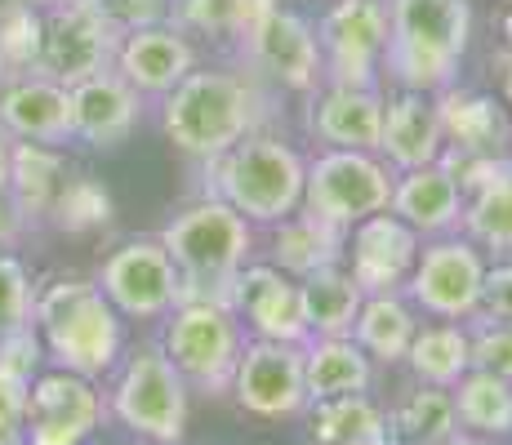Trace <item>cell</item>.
<instances>
[{
	"instance_id": "cell-1",
	"label": "cell",
	"mask_w": 512,
	"mask_h": 445,
	"mask_svg": "<svg viewBox=\"0 0 512 445\" xmlns=\"http://www.w3.org/2000/svg\"><path fill=\"white\" fill-rule=\"evenodd\" d=\"M472 9L468 0H392L388 9V58L392 76L415 94H441L455 85L459 58L468 49Z\"/></svg>"
},
{
	"instance_id": "cell-2",
	"label": "cell",
	"mask_w": 512,
	"mask_h": 445,
	"mask_svg": "<svg viewBox=\"0 0 512 445\" xmlns=\"http://www.w3.org/2000/svg\"><path fill=\"white\" fill-rule=\"evenodd\" d=\"M161 125L179 152L219 161L259 125V98L232 72H187L165 94Z\"/></svg>"
},
{
	"instance_id": "cell-3",
	"label": "cell",
	"mask_w": 512,
	"mask_h": 445,
	"mask_svg": "<svg viewBox=\"0 0 512 445\" xmlns=\"http://www.w3.org/2000/svg\"><path fill=\"white\" fill-rule=\"evenodd\" d=\"M250 241H254L250 219L236 214L219 196L187 205L179 219L161 232V245L179 267L183 299H219V303H228L236 272L245 267V254H250Z\"/></svg>"
},
{
	"instance_id": "cell-4",
	"label": "cell",
	"mask_w": 512,
	"mask_h": 445,
	"mask_svg": "<svg viewBox=\"0 0 512 445\" xmlns=\"http://www.w3.org/2000/svg\"><path fill=\"white\" fill-rule=\"evenodd\" d=\"M36 325L45 330V348L63 370L98 379L112 370L121 352V321L107 294L94 281H54L36 294Z\"/></svg>"
},
{
	"instance_id": "cell-5",
	"label": "cell",
	"mask_w": 512,
	"mask_h": 445,
	"mask_svg": "<svg viewBox=\"0 0 512 445\" xmlns=\"http://www.w3.org/2000/svg\"><path fill=\"white\" fill-rule=\"evenodd\" d=\"M214 165L219 201H228L250 223H285L303 210V183L308 165L294 147L268 134H245L232 152H223Z\"/></svg>"
},
{
	"instance_id": "cell-6",
	"label": "cell",
	"mask_w": 512,
	"mask_h": 445,
	"mask_svg": "<svg viewBox=\"0 0 512 445\" xmlns=\"http://www.w3.org/2000/svg\"><path fill=\"white\" fill-rule=\"evenodd\" d=\"M121 32L94 9V0H49L41 14V58L36 76L58 85H81L116 63Z\"/></svg>"
},
{
	"instance_id": "cell-7",
	"label": "cell",
	"mask_w": 512,
	"mask_h": 445,
	"mask_svg": "<svg viewBox=\"0 0 512 445\" xmlns=\"http://www.w3.org/2000/svg\"><path fill=\"white\" fill-rule=\"evenodd\" d=\"M165 356L174 370L201 388H228L241 361V330L236 312L219 299H183L165 325Z\"/></svg>"
},
{
	"instance_id": "cell-8",
	"label": "cell",
	"mask_w": 512,
	"mask_h": 445,
	"mask_svg": "<svg viewBox=\"0 0 512 445\" xmlns=\"http://www.w3.org/2000/svg\"><path fill=\"white\" fill-rule=\"evenodd\" d=\"M116 419L130 432L156 441V445H179L187 428V392L183 374L174 370V361L165 348H139L125 365L121 383L112 392Z\"/></svg>"
},
{
	"instance_id": "cell-9",
	"label": "cell",
	"mask_w": 512,
	"mask_h": 445,
	"mask_svg": "<svg viewBox=\"0 0 512 445\" xmlns=\"http://www.w3.org/2000/svg\"><path fill=\"white\" fill-rule=\"evenodd\" d=\"M392 205V174L370 152H334L317 156L308 165V183H303V210L317 214L334 227H352L370 214Z\"/></svg>"
},
{
	"instance_id": "cell-10",
	"label": "cell",
	"mask_w": 512,
	"mask_h": 445,
	"mask_svg": "<svg viewBox=\"0 0 512 445\" xmlns=\"http://www.w3.org/2000/svg\"><path fill=\"white\" fill-rule=\"evenodd\" d=\"M317 41L334 85L374 89V72L388 49V9L379 0H339L321 18Z\"/></svg>"
},
{
	"instance_id": "cell-11",
	"label": "cell",
	"mask_w": 512,
	"mask_h": 445,
	"mask_svg": "<svg viewBox=\"0 0 512 445\" xmlns=\"http://www.w3.org/2000/svg\"><path fill=\"white\" fill-rule=\"evenodd\" d=\"M98 290L125 316H161L179 308L183 281L161 241H130L103 263Z\"/></svg>"
},
{
	"instance_id": "cell-12",
	"label": "cell",
	"mask_w": 512,
	"mask_h": 445,
	"mask_svg": "<svg viewBox=\"0 0 512 445\" xmlns=\"http://www.w3.org/2000/svg\"><path fill=\"white\" fill-rule=\"evenodd\" d=\"M245 49H250V63L285 89H317V81L326 76L317 32L308 27V18L281 5H268L245 27Z\"/></svg>"
},
{
	"instance_id": "cell-13",
	"label": "cell",
	"mask_w": 512,
	"mask_h": 445,
	"mask_svg": "<svg viewBox=\"0 0 512 445\" xmlns=\"http://www.w3.org/2000/svg\"><path fill=\"white\" fill-rule=\"evenodd\" d=\"M232 383H236V401L250 414H263V419H285V414L308 405L299 343L259 339V343H250V348H241Z\"/></svg>"
},
{
	"instance_id": "cell-14",
	"label": "cell",
	"mask_w": 512,
	"mask_h": 445,
	"mask_svg": "<svg viewBox=\"0 0 512 445\" xmlns=\"http://www.w3.org/2000/svg\"><path fill=\"white\" fill-rule=\"evenodd\" d=\"M103 401L90 379L72 370H54L27 388V445H81L98 428Z\"/></svg>"
},
{
	"instance_id": "cell-15",
	"label": "cell",
	"mask_w": 512,
	"mask_h": 445,
	"mask_svg": "<svg viewBox=\"0 0 512 445\" xmlns=\"http://www.w3.org/2000/svg\"><path fill=\"white\" fill-rule=\"evenodd\" d=\"M228 308L236 316H245L259 339H272V343H303L308 339L299 285H294L281 267H268V263L241 267L232 281Z\"/></svg>"
},
{
	"instance_id": "cell-16",
	"label": "cell",
	"mask_w": 512,
	"mask_h": 445,
	"mask_svg": "<svg viewBox=\"0 0 512 445\" xmlns=\"http://www.w3.org/2000/svg\"><path fill=\"white\" fill-rule=\"evenodd\" d=\"M486 263L468 241H437L419 254L410 272V294L437 316H468L477 312Z\"/></svg>"
},
{
	"instance_id": "cell-17",
	"label": "cell",
	"mask_w": 512,
	"mask_h": 445,
	"mask_svg": "<svg viewBox=\"0 0 512 445\" xmlns=\"http://www.w3.org/2000/svg\"><path fill=\"white\" fill-rule=\"evenodd\" d=\"M419 263V236L397 214H370L352 232V281L366 294H392Z\"/></svg>"
},
{
	"instance_id": "cell-18",
	"label": "cell",
	"mask_w": 512,
	"mask_h": 445,
	"mask_svg": "<svg viewBox=\"0 0 512 445\" xmlns=\"http://www.w3.org/2000/svg\"><path fill=\"white\" fill-rule=\"evenodd\" d=\"M67 103H72V134L85 138L90 147L125 143L143 112L139 89L121 72H98L81 85H67Z\"/></svg>"
},
{
	"instance_id": "cell-19",
	"label": "cell",
	"mask_w": 512,
	"mask_h": 445,
	"mask_svg": "<svg viewBox=\"0 0 512 445\" xmlns=\"http://www.w3.org/2000/svg\"><path fill=\"white\" fill-rule=\"evenodd\" d=\"M192 63L196 54L179 27H134V32H121V45H116V72L139 94H170L192 72Z\"/></svg>"
},
{
	"instance_id": "cell-20",
	"label": "cell",
	"mask_w": 512,
	"mask_h": 445,
	"mask_svg": "<svg viewBox=\"0 0 512 445\" xmlns=\"http://www.w3.org/2000/svg\"><path fill=\"white\" fill-rule=\"evenodd\" d=\"M0 125L23 143H63L72 138V103L67 85L49 76H23L0 89Z\"/></svg>"
},
{
	"instance_id": "cell-21",
	"label": "cell",
	"mask_w": 512,
	"mask_h": 445,
	"mask_svg": "<svg viewBox=\"0 0 512 445\" xmlns=\"http://www.w3.org/2000/svg\"><path fill=\"white\" fill-rule=\"evenodd\" d=\"M379 152L388 156L397 170H419V165H437L446 152V134L437 121V103L428 94H397L392 103H383V134Z\"/></svg>"
},
{
	"instance_id": "cell-22",
	"label": "cell",
	"mask_w": 512,
	"mask_h": 445,
	"mask_svg": "<svg viewBox=\"0 0 512 445\" xmlns=\"http://www.w3.org/2000/svg\"><path fill=\"white\" fill-rule=\"evenodd\" d=\"M312 134L343 152H379L383 134V98L374 89L330 85L312 103Z\"/></svg>"
},
{
	"instance_id": "cell-23",
	"label": "cell",
	"mask_w": 512,
	"mask_h": 445,
	"mask_svg": "<svg viewBox=\"0 0 512 445\" xmlns=\"http://www.w3.org/2000/svg\"><path fill=\"white\" fill-rule=\"evenodd\" d=\"M392 214L410 223L415 232H446L464 214V192L446 174V165H419V170H401L392 183Z\"/></svg>"
},
{
	"instance_id": "cell-24",
	"label": "cell",
	"mask_w": 512,
	"mask_h": 445,
	"mask_svg": "<svg viewBox=\"0 0 512 445\" xmlns=\"http://www.w3.org/2000/svg\"><path fill=\"white\" fill-rule=\"evenodd\" d=\"M437 121L441 134L455 152H490L499 156L508 147V121L504 107L486 94H468V89L446 85L437 94Z\"/></svg>"
},
{
	"instance_id": "cell-25",
	"label": "cell",
	"mask_w": 512,
	"mask_h": 445,
	"mask_svg": "<svg viewBox=\"0 0 512 445\" xmlns=\"http://www.w3.org/2000/svg\"><path fill=\"white\" fill-rule=\"evenodd\" d=\"M299 299H303V321H308V334H321V339H339V334H352L357 325V312L366 303V290L352 281V272H343L339 263L317 267L299 281Z\"/></svg>"
},
{
	"instance_id": "cell-26",
	"label": "cell",
	"mask_w": 512,
	"mask_h": 445,
	"mask_svg": "<svg viewBox=\"0 0 512 445\" xmlns=\"http://www.w3.org/2000/svg\"><path fill=\"white\" fill-rule=\"evenodd\" d=\"M303 383H308V401L352 397V392L370 388V356L339 334V339H321L303 352Z\"/></svg>"
},
{
	"instance_id": "cell-27",
	"label": "cell",
	"mask_w": 512,
	"mask_h": 445,
	"mask_svg": "<svg viewBox=\"0 0 512 445\" xmlns=\"http://www.w3.org/2000/svg\"><path fill=\"white\" fill-rule=\"evenodd\" d=\"M67 165L63 156L49 143H18L9 156V201L18 205L23 219H41L54 205L58 187L67 183Z\"/></svg>"
},
{
	"instance_id": "cell-28",
	"label": "cell",
	"mask_w": 512,
	"mask_h": 445,
	"mask_svg": "<svg viewBox=\"0 0 512 445\" xmlns=\"http://www.w3.org/2000/svg\"><path fill=\"white\" fill-rule=\"evenodd\" d=\"M343 254V227H334L317 214H290L277 232V263L281 272H294V276H308L317 267H330L339 263Z\"/></svg>"
},
{
	"instance_id": "cell-29",
	"label": "cell",
	"mask_w": 512,
	"mask_h": 445,
	"mask_svg": "<svg viewBox=\"0 0 512 445\" xmlns=\"http://www.w3.org/2000/svg\"><path fill=\"white\" fill-rule=\"evenodd\" d=\"M312 441L317 445H388V423L374 405L352 392V397L317 401L312 410Z\"/></svg>"
},
{
	"instance_id": "cell-30",
	"label": "cell",
	"mask_w": 512,
	"mask_h": 445,
	"mask_svg": "<svg viewBox=\"0 0 512 445\" xmlns=\"http://www.w3.org/2000/svg\"><path fill=\"white\" fill-rule=\"evenodd\" d=\"M357 348L379 356V361H401L415 339V316L397 294H370L357 312Z\"/></svg>"
},
{
	"instance_id": "cell-31",
	"label": "cell",
	"mask_w": 512,
	"mask_h": 445,
	"mask_svg": "<svg viewBox=\"0 0 512 445\" xmlns=\"http://www.w3.org/2000/svg\"><path fill=\"white\" fill-rule=\"evenodd\" d=\"M406 356L419 379L437 383V388H450V383H459L468 374L472 339L464 330H455V325H428V330H415Z\"/></svg>"
},
{
	"instance_id": "cell-32",
	"label": "cell",
	"mask_w": 512,
	"mask_h": 445,
	"mask_svg": "<svg viewBox=\"0 0 512 445\" xmlns=\"http://www.w3.org/2000/svg\"><path fill=\"white\" fill-rule=\"evenodd\" d=\"M455 414L477 432H512V383L499 374L472 370L459 379V397H455Z\"/></svg>"
},
{
	"instance_id": "cell-33",
	"label": "cell",
	"mask_w": 512,
	"mask_h": 445,
	"mask_svg": "<svg viewBox=\"0 0 512 445\" xmlns=\"http://www.w3.org/2000/svg\"><path fill=\"white\" fill-rule=\"evenodd\" d=\"M36 58H41V14L23 0L0 18V81L9 85L36 76Z\"/></svg>"
},
{
	"instance_id": "cell-34",
	"label": "cell",
	"mask_w": 512,
	"mask_h": 445,
	"mask_svg": "<svg viewBox=\"0 0 512 445\" xmlns=\"http://www.w3.org/2000/svg\"><path fill=\"white\" fill-rule=\"evenodd\" d=\"M272 0H174V18L205 36H245Z\"/></svg>"
},
{
	"instance_id": "cell-35",
	"label": "cell",
	"mask_w": 512,
	"mask_h": 445,
	"mask_svg": "<svg viewBox=\"0 0 512 445\" xmlns=\"http://www.w3.org/2000/svg\"><path fill=\"white\" fill-rule=\"evenodd\" d=\"M455 401L446 392H415L397 410V437L410 445H446L455 437Z\"/></svg>"
},
{
	"instance_id": "cell-36",
	"label": "cell",
	"mask_w": 512,
	"mask_h": 445,
	"mask_svg": "<svg viewBox=\"0 0 512 445\" xmlns=\"http://www.w3.org/2000/svg\"><path fill=\"white\" fill-rule=\"evenodd\" d=\"M49 214H54V223L63 227V232H94V227H103L112 219V196H107L103 183H94V178H67V183L58 187Z\"/></svg>"
},
{
	"instance_id": "cell-37",
	"label": "cell",
	"mask_w": 512,
	"mask_h": 445,
	"mask_svg": "<svg viewBox=\"0 0 512 445\" xmlns=\"http://www.w3.org/2000/svg\"><path fill=\"white\" fill-rule=\"evenodd\" d=\"M464 223L481 245H490V250H512V178L472 196L464 210Z\"/></svg>"
},
{
	"instance_id": "cell-38",
	"label": "cell",
	"mask_w": 512,
	"mask_h": 445,
	"mask_svg": "<svg viewBox=\"0 0 512 445\" xmlns=\"http://www.w3.org/2000/svg\"><path fill=\"white\" fill-rule=\"evenodd\" d=\"M32 308H36V294L23 263L14 254H0V334H14L23 325H32Z\"/></svg>"
},
{
	"instance_id": "cell-39",
	"label": "cell",
	"mask_w": 512,
	"mask_h": 445,
	"mask_svg": "<svg viewBox=\"0 0 512 445\" xmlns=\"http://www.w3.org/2000/svg\"><path fill=\"white\" fill-rule=\"evenodd\" d=\"M441 165H446V174L459 183V192H468L477 196V192H486V187H495V183H504V178H512V161L508 156H490V152H441Z\"/></svg>"
},
{
	"instance_id": "cell-40",
	"label": "cell",
	"mask_w": 512,
	"mask_h": 445,
	"mask_svg": "<svg viewBox=\"0 0 512 445\" xmlns=\"http://www.w3.org/2000/svg\"><path fill=\"white\" fill-rule=\"evenodd\" d=\"M27 388H32V383H27L23 374H14V370L0 365V445H23Z\"/></svg>"
},
{
	"instance_id": "cell-41",
	"label": "cell",
	"mask_w": 512,
	"mask_h": 445,
	"mask_svg": "<svg viewBox=\"0 0 512 445\" xmlns=\"http://www.w3.org/2000/svg\"><path fill=\"white\" fill-rule=\"evenodd\" d=\"M174 0H94V9L116 27V32H134V27H152L170 14Z\"/></svg>"
},
{
	"instance_id": "cell-42",
	"label": "cell",
	"mask_w": 512,
	"mask_h": 445,
	"mask_svg": "<svg viewBox=\"0 0 512 445\" xmlns=\"http://www.w3.org/2000/svg\"><path fill=\"white\" fill-rule=\"evenodd\" d=\"M472 365L499 379H512V325H486L472 339Z\"/></svg>"
},
{
	"instance_id": "cell-43",
	"label": "cell",
	"mask_w": 512,
	"mask_h": 445,
	"mask_svg": "<svg viewBox=\"0 0 512 445\" xmlns=\"http://www.w3.org/2000/svg\"><path fill=\"white\" fill-rule=\"evenodd\" d=\"M36 361H41V343H36L32 325H23V330H14V334H0V365H5V370L23 374V379L32 383Z\"/></svg>"
},
{
	"instance_id": "cell-44",
	"label": "cell",
	"mask_w": 512,
	"mask_h": 445,
	"mask_svg": "<svg viewBox=\"0 0 512 445\" xmlns=\"http://www.w3.org/2000/svg\"><path fill=\"white\" fill-rule=\"evenodd\" d=\"M477 308L490 321H508L512 325V267H490L486 281H481V299Z\"/></svg>"
},
{
	"instance_id": "cell-45",
	"label": "cell",
	"mask_w": 512,
	"mask_h": 445,
	"mask_svg": "<svg viewBox=\"0 0 512 445\" xmlns=\"http://www.w3.org/2000/svg\"><path fill=\"white\" fill-rule=\"evenodd\" d=\"M23 214H18V205L9 201V192H0V245L18 241V232H23Z\"/></svg>"
},
{
	"instance_id": "cell-46",
	"label": "cell",
	"mask_w": 512,
	"mask_h": 445,
	"mask_svg": "<svg viewBox=\"0 0 512 445\" xmlns=\"http://www.w3.org/2000/svg\"><path fill=\"white\" fill-rule=\"evenodd\" d=\"M9 156H14V147L0 138V192H9Z\"/></svg>"
},
{
	"instance_id": "cell-47",
	"label": "cell",
	"mask_w": 512,
	"mask_h": 445,
	"mask_svg": "<svg viewBox=\"0 0 512 445\" xmlns=\"http://www.w3.org/2000/svg\"><path fill=\"white\" fill-rule=\"evenodd\" d=\"M18 5H23V0H0V18H5L9 9H18Z\"/></svg>"
},
{
	"instance_id": "cell-48",
	"label": "cell",
	"mask_w": 512,
	"mask_h": 445,
	"mask_svg": "<svg viewBox=\"0 0 512 445\" xmlns=\"http://www.w3.org/2000/svg\"><path fill=\"white\" fill-rule=\"evenodd\" d=\"M446 445H486V441H472V437H450Z\"/></svg>"
},
{
	"instance_id": "cell-49",
	"label": "cell",
	"mask_w": 512,
	"mask_h": 445,
	"mask_svg": "<svg viewBox=\"0 0 512 445\" xmlns=\"http://www.w3.org/2000/svg\"><path fill=\"white\" fill-rule=\"evenodd\" d=\"M504 94H508V103H512V63H508V76H504Z\"/></svg>"
},
{
	"instance_id": "cell-50",
	"label": "cell",
	"mask_w": 512,
	"mask_h": 445,
	"mask_svg": "<svg viewBox=\"0 0 512 445\" xmlns=\"http://www.w3.org/2000/svg\"><path fill=\"white\" fill-rule=\"evenodd\" d=\"M504 36H508V45H512V9H508V18H504Z\"/></svg>"
},
{
	"instance_id": "cell-51",
	"label": "cell",
	"mask_w": 512,
	"mask_h": 445,
	"mask_svg": "<svg viewBox=\"0 0 512 445\" xmlns=\"http://www.w3.org/2000/svg\"><path fill=\"white\" fill-rule=\"evenodd\" d=\"M508 161H512V130H508Z\"/></svg>"
}]
</instances>
